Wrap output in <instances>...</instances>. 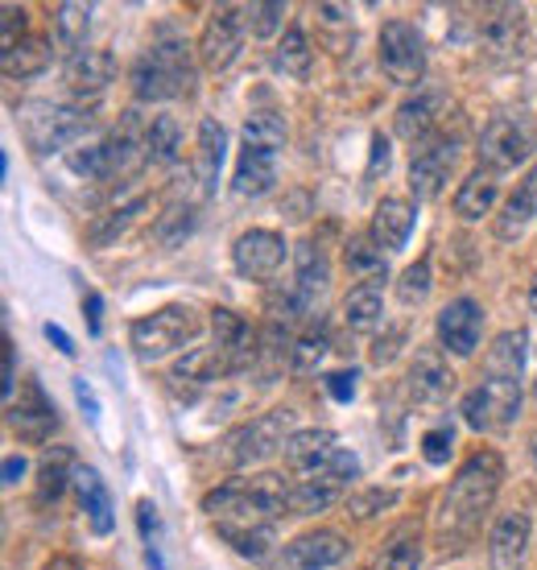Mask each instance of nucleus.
Returning <instances> with one entry per match:
<instances>
[{
  "instance_id": "43",
  "label": "nucleus",
  "mask_w": 537,
  "mask_h": 570,
  "mask_svg": "<svg viewBox=\"0 0 537 570\" xmlns=\"http://www.w3.org/2000/svg\"><path fill=\"white\" fill-rule=\"evenodd\" d=\"M195 219H198L195 207H166V212H162V219H157L154 236L166 244V248H178V244L195 232Z\"/></svg>"
},
{
  "instance_id": "19",
  "label": "nucleus",
  "mask_w": 537,
  "mask_h": 570,
  "mask_svg": "<svg viewBox=\"0 0 537 570\" xmlns=\"http://www.w3.org/2000/svg\"><path fill=\"white\" fill-rule=\"evenodd\" d=\"M62 75H67L71 91H79V96H99V91L116 79V58H113V50L87 46V50H75V55L67 58V71Z\"/></svg>"
},
{
  "instance_id": "18",
  "label": "nucleus",
  "mask_w": 537,
  "mask_h": 570,
  "mask_svg": "<svg viewBox=\"0 0 537 570\" xmlns=\"http://www.w3.org/2000/svg\"><path fill=\"white\" fill-rule=\"evenodd\" d=\"M529 533H534V521L529 513H505L488 533V558H492V570H521L525 550H529Z\"/></svg>"
},
{
  "instance_id": "39",
  "label": "nucleus",
  "mask_w": 537,
  "mask_h": 570,
  "mask_svg": "<svg viewBox=\"0 0 537 570\" xmlns=\"http://www.w3.org/2000/svg\"><path fill=\"white\" fill-rule=\"evenodd\" d=\"M435 108H439V96H418V100H406L401 112H397V132L410 137L413 145L435 132Z\"/></svg>"
},
{
  "instance_id": "24",
  "label": "nucleus",
  "mask_w": 537,
  "mask_h": 570,
  "mask_svg": "<svg viewBox=\"0 0 537 570\" xmlns=\"http://www.w3.org/2000/svg\"><path fill=\"white\" fill-rule=\"evenodd\" d=\"M413 224H418V207L406 199H384L381 207H377V215H372V240L381 244V248H406V240H410Z\"/></svg>"
},
{
  "instance_id": "55",
  "label": "nucleus",
  "mask_w": 537,
  "mask_h": 570,
  "mask_svg": "<svg viewBox=\"0 0 537 570\" xmlns=\"http://www.w3.org/2000/svg\"><path fill=\"white\" fill-rule=\"evenodd\" d=\"M13 393H17V352L13 343H4V401L13 405Z\"/></svg>"
},
{
  "instance_id": "22",
  "label": "nucleus",
  "mask_w": 537,
  "mask_h": 570,
  "mask_svg": "<svg viewBox=\"0 0 537 570\" xmlns=\"http://www.w3.org/2000/svg\"><path fill=\"white\" fill-rule=\"evenodd\" d=\"M455 389V372L451 364L439 356V352H418L410 368V393L413 401H426V405H439V401L451 397Z\"/></svg>"
},
{
  "instance_id": "47",
  "label": "nucleus",
  "mask_w": 537,
  "mask_h": 570,
  "mask_svg": "<svg viewBox=\"0 0 537 570\" xmlns=\"http://www.w3.org/2000/svg\"><path fill=\"white\" fill-rule=\"evenodd\" d=\"M141 203H145V199H133V203H125V207H113L108 215H99L96 228H91V240H96V248H99V244L113 240L116 232H125L128 224H133V215L141 212Z\"/></svg>"
},
{
  "instance_id": "29",
  "label": "nucleus",
  "mask_w": 537,
  "mask_h": 570,
  "mask_svg": "<svg viewBox=\"0 0 537 570\" xmlns=\"http://www.w3.org/2000/svg\"><path fill=\"white\" fill-rule=\"evenodd\" d=\"M343 265L352 277H360V285H381L389 277V257L372 236H352L343 244Z\"/></svg>"
},
{
  "instance_id": "44",
  "label": "nucleus",
  "mask_w": 537,
  "mask_h": 570,
  "mask_svg": "<svg viewBox=\"0 0 537 570\" xmlns=\"http://www.w3.org/2000/svg\"><path fill=\"white\" fill-rule=\"evenodd\" d=\"M285 21V4L282 0H261V4H244V29L253 38H273Z\"/></svg>"
},
{
  "instance_id": "9",
  "label": "nucleus",
  "mask_w": 537,
  "mask_h": 570,
  "mask_svg": "<svg viewBox=\"0 0 537 570\" xmlns=\"http://www.w3.org/2000/svg\"><path fill=\"white\" fill-rule=\"evenodd\" d=\"M381 67L393 83L410 87L426 75V42L410 21H384L381 26Z\"/></svg>"
},
{
  "instance_id": "60",
  "label": "nucleus",
  "mask_w": 537,
  "mask_h": 570,
  "mask_svg": "<svg viewBox=\"0 0 537 570\" xmlns=\"http://www.w3.org/2000/svg\"><path fill=\"white\" fill-rule=\"evenodd\" d=\"M42 570H84V567H79V558H71V554H55Z\"/></svg>"
},
{
  "instance_id": "45",
  "label": "nucleus",
  "mask_w": 537,
  "mask_h": 570,
  "mask_svg": "<svg viewBox=\"0 0 537 570\" xmlns=\"http://www.w3.org/2000/svg\"><path fill=\"white\" fill-rule=\"evenodd\" d=\"M430 261H418L410 269L397 277V298L406 302V306H418V302L430 298Z\"/></svg>"
},
{
  "instance_id": "61",
  "label": "nucleus",
  "mask_w": 537,
  "mask_h": 570,
  "mask_svg": "<svg viewBox=\"0 0 537 570\" xmlns=\"http://www.w3.org/2000/svg\"><path fill=\"white\" fill-rule=\"evenodd\" d=\"M145 562H149V570H166V562H162V554H157V546H154V542L145 546Z\"/></svg>"
},
{
  "instance_id": "50",
  "label": "nucleus",
  "mask_w": 537,
  "mask_h": 570,
  "mask_svg": "<svg viewBox=\"0 0 537 570\" xmlns=\"http://www.w3.org/2000/svg\"><path fill=\"white\" fill-rule=\"evenodd\" d=\"M463 422L471 430H480V434H484V430H492V410H488V397H484L480 385L463 397Z\"/></svg>"
},
{
  "instance_id": "7",
  "label": "nucleus",
  "mask_w": 537,
  "mask_h": 570,
  "mask_svg": "<svg viewBox=\"0 0 537 570\" xmlns=\"http://www.w3.org/2000/svg\"><path fill=\"white\" fill-rule=\"evenodd\" d=\"M355 475H360V459L352 451H335V459L326 468L311 471V475H297L294 484H290V509L302 517L323 513L352 488Z\"/></svg>"
},
{
  "instance_id": "34",
  "label": "nucleus",
  "mask_w": 537,
  "mask_h": 570,
  "mask_svg": "<svg viewBox=\"0 0 537 570\" xmlns=\"http://www.w3.org/2000/svg\"><path fill=\"white\" fill-rule=\"evenodd\" d=\"M525 343H529L525 331H505V335L488 347V360H484V364H488V376H509V381H521Z\"/></svg>"
},
{
  "instance_id": "31",
  "label": "nucleus",
  "mask_w": 537,
  "mask_h": 570,
  "mask_svg": "<svg viewBox=\"0 0 537 570\" xmlns=\"http://www.w3.org/2000/svg\"><path fill=\"white\" fill-rule=\"evenodd\" d=\"M227 372H236V364L212 343V347H198V352H191L186 360H178L170 376L178 385H212V381H219Z\"/></svg>"
},
{
  "instance_id": "25",
  "label": "nucleus",
  "mask_w": 537,
  "mask_h": 570,
  "mask_svg": "<svg viewBox=\"0 0 537 570\" xmlns=\"http://www.w3.org/2000/svg\"><path fill=\"white\" fill-rule=\"evenodd\" d=\"M212 331H215V347H219V352H224L236 368H244V364L253 360V327H248L236 311L215 306V311H212Z\"/></svg>"
},
{
  "instance_id": "33",
  "label": "nucleus",
  "mask_w": 537,
  "mask_h": 570,
  "mask_svg": "<svg viewBox=\"0 0 537 570\" xmlns=\"http://www.w3.org/2000/svg\"><path fill=\"white\" fill-rule=\"evenodd\" d=\"M183 154V129L174 116H154L145 129V166H174Z\"/></svg>"
},
{
  "instance_id": "20",
  "label": "nucleus",
  "mask_w": 537,
  "mask_h": 570,
  "mask_svg": "<svg viewBox=\"0 0 537 570\" xmlns=\"http://www.w3.org/2000/svg\"><path fill=\"white\" fill-rule=\"evenodd\" d=\"M273 183H277V154H273V149L244 145L241 161H236V174H232V190H236L241 199H261V195L273 190Z\"/></svg>"
},
{
  "instance_id": "21",
  "label": "nucleus",
  "mask_w": 537,
  "mask_h": 570,
  "mask_svg": "<svg viewBox=\"0 0 537 570\" xmlns=\"http://www.w3.org/2000/svg\"><path fill=\"white\" fill-rule=\"evenodd\" d=\"M335 434L331 430H294L290 442L282 446L285 463L294 468V475H311V471L326 468L331 459H335Z\"/></svg>"
},
{
  "instance_id": "16",
  "label": "nucleus",
  "mask_w": 537,
  "mask_h": 570,
  "mask_svg": "<svg viewBox=\"0 0 537 570\" xmlns=\"http://www.w3.org/2000/svg\"><path fill=\"white\" fill-rule=\"evenodd\" d=\"M9 426H13L26 442H46L58 430L55 405H50V397L42 393V385H38V381H26V389H21V401H13V405H9Z\"/></svg>"
},
{
  "instance_id": "1",
  "label": "nucleus",
  "mask_w": 537,
  "mask_h": 570,
  "mask_svg": "<svg viewBox=\"0 0 537 570\" xmlns=\"http://www.w3.org/2000/svg\"><path fill=\"white\" fill-rule=\"evenodd\" d=\"M285 509H290V484L273 471L227 480L203 497V513L219 529H273Z\"/></svg>"
},
{
  "instance_id": "17",
  "label": "nucleus",
  "mask_w": 537,
  "mask_h": 570,
  "mask_svg": "<svg viewBox=\"0 0 537 570\" xmlns=\"http://www.w3.org/2000/svg\"><path fill=\"white\" fill-rule=\"evenodd\" d=\"M525 42V13L517 4H492L480 17V46L492 58H512L521 55Z\"/></svg>"
},
{
  "instance_id": "8",
  "label": "nucleus",
  "mask_w": 537,
  "mask_h": 570,
  "mask_svg": "<svg viewBox=\"0 0 537 570\" xmlns=\"http://www.w3.org/2000/svg\"><path fill=\"white\" fill-rule=\"evenodd\" d=\"M455 161H459V141H455L451 132L422 137L410 154V190L418 199H439L442 186L451 183Z\"/></svg>"
},
{
  "instance_id": "64",
  "label": "nucleus",
  "mask_w": 537,
  "mask_h": 570,
  "mask_svg": "<svg viewBox=\"0 0 537 570\" xmlns=\"http://www.w3.org/2000/svg\"><path fill=\"white\" fill-rule=\"evenodd\" d=\"M529 455H534V463H537V430L529 434Z\"/></svg>"
},
{
  "instance_id": "62",
  "label": "nucleus",
  "mask_w": 537,
  "mask_h": 570,
  "mask_svg": "<svg viewBox=\"0 0 537 570\" xmlns=\"http://www.w3.org/2000/svg\"><path fill=\"white\" fill-rule=\"evenodd\" d=\"M319 13H323L326 21H340V17L348 13V9H343V4H323V9H319Z\"/></svg>"
},
{
  "instance_id": "2",
  "label": "nucleus",
  "mask_w": 537,
  "mask_h": 570,
  "mask_svg": "<svg viewBox=\"0 0 537 570\" xmlns=\"http://www.w3.org/2000/svg\"><path fill=\"white\" fill-rule=\"evenodd\" d=\"M500 480H505V459L496 455V451H476V455L467 459L459 475H455V484L447 488V497H442V542L451 546L476 533V525L484 521V513L492 509L496 492H500Z\"/></svg>"
},
{
  "instance_id": "56",
  "label": "nucleus",
  "mask_w": 537,
  "mask_h": 570,
  "mask_svg": "<svg viewBox=\"0 0 537 570\" xmlns=\"http://www.w3.org/2000/svg\"><path fill=\"white\" fill-rule=\"evenodd\" d=\"M84 314H87V331H91V335H99V327H104V298H99V294H87Z\"/></svg>"
},
{
  "instance_id": "42",
  "label": "nucleus",
  "mask_w": 537,
  "mask_h": 570,
  "mask_svg": "<svg viewBox=\"0 0 537 570\" xmlns=\"http://www.w3.org/2000/svg\"><path fill=\"white\" fill-rule=\"evenodd\" d=\"M326 347H331V335L323 327H306L302 335H294V352H290V364L297 372H311L319 368V360L326 356Z\"/></svg>"
},
{
  "instance_id": "30",
  "label": "nucleus",
  "mask_w": 537,
  "mask_h": 570,
  "mask_svg": "<svg viewBox=\"0 0 537 570\" xmlns=\"http://www.w3.org/2000/svg\"><path fill=\"white\" fill-rule=\"evenodd\" d=\"M422 567V533L413 521H401V525L389 533L384 550L377 554L372 570H418Z\"/></svg>"
},
{
  "instance_id": "11",
  "label": "nucleus",
  "mask_w": 537,
  "mask_h": 570,
  "mask_svg": "<svg viewBox=\"0 0 537 570\" xmlns=\"http://www.w3.org/2000/svg\"><path fill=\"white\" fill-rule=\"evenodd\" d=\"M244 33H248L244 29V9H232V4L215 9L207 17V26H203V33H198V58H203V67L207 71H227L236 62V55H241Z\"/></svg>"
},
{
  "instance_id": "28",
  "label": "nucleus",
  "mask_w": 537,
  "mask_h": 570,
  "mask_svg": "<svg viewBox=\"0 0 537 570\" xmlns=\"http://www.w3.org/2000/svg\"><path fill=\"white\" fill-rule=\"evenodd\" d=\"M224 154H227V132H224V125L207 116V120L198 125V141H195V174H198V183H203V190H207V195L215 190V178H219Z\"/></svg>"
},
{
  "instance_id": "3",
  "label": "nucleus",
  "mask_w": 537,
  "mask_h": 570,
  "mask_svg": "<svg viewBox=\"0 0 537 570\" xmlns=\"http://www.w3.org/2000/svg\"><path fill=\"white\" fill-rule=\"evenodd\" d=\"M128 83H133V96H137L141 104H166V100H183V96H191V91H195L191 46L166 26L162 33H157V42L133 62Z\"/></svg>"
},
{
  "instance_id": "10",
  "label": "nucleus",
  "mask_w": 537,
  "mask_h": 570,
  "mask_svg": "<svg viewBox=\"0 0 537 570\" xmlns=\"http://www.w3.org/2000/svg\"><path fill=\"white\" fill-rule=\"evenodd\" d=\"M476 154H480V166L484 170H517L525 157L534 154V137L525 129L517 116H496L492 125L480 132V145H476Z\"/></svg>"
},
{
  "instance_id": "32",
  "label": "nucleus",
  "mask_w": 537,
  "mask_h": 570,
  "mask_svg": "<svg viewBox=\"0 0 537 570\" xmlns=\"http://www.w3.org/2000/svg\"><path fill=\"white\" fill-rule=\"evenodd\" d=\"M75 471H79V463H75L71 451L67 446H50L42 463H38V500L50 504V500L62 497L67 484H75Z\"/></svg>"
},
{
  "instance_id": "5",
  "label": "nucleus",
  "mask_w": 537,
  "mask_h": 570,
  "mask_svg": "<svg viewBox=\"0 0 537 570\" xmlns=\"http://www.w3.org/2000/svg\"><path fill=\"white\" fill-rule=\"evenodd\" d=\"M17 120H21V132H26L33 154L67 149V145L79 141L91 129V112L75 108V104H29V108H21Z\"/></svg>"
},
{
  "instance_id": "41",
  "label": "nucleus",
  "mask_w": 537,
  "mask_h": 570,
  "mask_svg": "<svg viewBox=\"0 0 537 570\" xmlns=\"http://www.w3.org/2000/svg\"><path fill=\"white\" fill-rule=\"evenodd\" d=\"M244 145H253V149H282L285 145V120L273 112H253L244 120Z\"/></svg>"
},
{
  "instance_id": "36",
  "label": "nucleus",
  "mask_w": 537,
  "mask_h": 570,
  "mask_svg": "<svg viewBox=\"0 0 537 570\" xmlns=\"http://www.w3.org/2000/svg\"><path fill=\"white\" fill-rule=\"evenodd\" d=\"M0 67H4L9 79H33V75H42L50 67V46H46V38H26L13 50H4Z\"/></svg>"
},
{
  "instance_id": "23",
  "label": "nucleus",
  "mask_w": 537,
  "mask_h": 570,
  "mask_svg": "<svg viewBox=\"0 0 537 570\" xmlns=\"http://www.w3.org/2000/svg\"><path fill=\"white\" fill-rule=\"evenodd\" d=\"M75 488H79V504H84L91 529H96L99 538H108L116 525V513H113V497H108L104 475H99L96 468H79L75 471Z\"/></svg>"
},
{
  "instance_id": "59",
  "label": "nucleus",
  "mask_w": 537,
  "mask_h": 570,
  "mask_svg": "<svg viewBox=\"0 0 537 570\" xmlns=\"http://www.w3.org/2000/svg\"><path fill=\"white\" fill-rule=\"evenodd\" d=\"M26 471H29V463H26V459H21V455H9V459H4V484L13 488L17 480H21V475H26Z\"/></svg>"
},
{
  "instance_id": "48",
  "label": "nucleus",
  "mask_w": 537,
  "mask_h": 570,
  "mask_svg": "<svg viewBox=\"0 0 537 570\" xmlns=\"http://www.w3.org/2000/svg\"><path fill=\"white\" fill-rule=\"evenodd\" d=\"M422 459L430 468H442V463H451V451H455V430L451 426H439V430H426L422 434Z\"/></svg>"
},
{
  "instance_id": "15",
  "label": "nucleus",
  "mask_w": 537,
  "mask_h": 570,
  "mask_svg": "<svg viewBox=\"0 0 537 570\" xmlns=\"http://www.w3.org/2000/svg\"><path fill=\"white\" fill-rule=\"evenodd\" d=\"M348 558V542L335 529H314V533H302L285 546L282 567L285 570H331L335 562Z\"/></svg>"
},
{
  "instance_id": "51",
  "label": "nucleus",
  "mask_w": 537,
  "mask_h": 570,
  "mask_svg": "<svg viewBox=\"0 0 537 570\" xmlns=\"http://www.w3.org/2000/svg\"><path fill=\"white\" fill-rule=\"evenodd\" d=\"M0 21H4V33H0V46L13 50L17 42H26V9L21 4H4L0 9Z\"/></svg>"
},
{
  "instance_id": "40",
  "label": "nucleus",
  "mask_w": 537,
  "mask_h": 570,
  "mask_svg": "<svg viewBox=\"0 0 537 570\" xmlns=\"http://www.w3.org/2000/svg\"><path fill=\"white\" fill-rule=\"evenodd\" d=\"M87 26H91V9H87V4L67 0V4H58L55 9V33H58V42L62 46H71V55L75 50H84Z\"/></svg>"
},
{
  "instance_id": "38",
  "label": "nucleus",
  "mask_w": 537,
  "mask_h": 570,
  "mask_svg": "<svg viewBox=\"0 0 537 570\" xmlns=\"http://www.w3.org/2000/svg\"><path fill=\"white\" fill-rule=\"evenodd\" d=\"M273 67H277L285 79H306V75H311V46H306V33L297 26H290L282 33V42L273 50Z\"/></svg>"
},
{
  "instance_id": "13",
  "label": "nucleus",
  "mask_w": 537,
  "mask_h": 570,
  "mask_svg": "<svg viewBox=\"0 0 537 570\" xmlns=\"http://www.w3.org/2000/svg\"><path fill=\"white\" fill-rule=\"evenodd\" d=\"M232 265L248 282H268L285 265V236H277V232L268 228L244 232L241 240L232 244Z\"/></svg>"
},
{
  "instance_id": "46",
  "label": "nucleus",
  "mask_w": 537,
  "mask_h": 570,
  "mask_svg": "<svg viewBox=\"0 0 537 570\" xmlns=\"http://www.w3.org/2000/svg\"><path fill=\"white\" fill-rule=\"evenodd\" d=\"M219 538H224L236 554L244 558H265L268 554V542H273V529H219Z\"/></svg>"
},
{
  "instance_id": "52",
  "label": "nucleus",
  "mask_w": 537,
  "mask_h": 570,
  "mask_svg": "<svg viewBox=\"0 0 537 570\" xmlns=\"http://www.w3.org/2000/svg\"><path fill=\"white\" fill-rule=\"evenodd\" d=\"M326 381V393L335 401H352L355 397V372L340 368V372H331V376H323Z\"/></svg>"
},
{
  "instance_id": "6",
  "label": "nucleus",
  "mask_w": 537,
  "mask_h": 570,
  "mask_svg": "<svg viewBox=\"0 0 537 570\" xmlns=\"http://www.w3.org/2000/svg\"><path fill=\"white\" fill-rule=\"evenodd\" d=\"M290 434H294V410H273V414H261L256 422L236 426L219 446H224V459L232 468H253L273 451H282Z\"/></svg>"
},
{
  "instance_id": "37",
  "label": "nucleus",
  "mask_w": 537,
  "mask_h": 570,
  "mask_svg": "<svg viewBox=\"0 0 537 570\" xmlns=\"http://www.w3.org/2000/svg\"><path fill=\"white\" fill-rule=\"evenodd\" d=\"M484 397H488V410H492V426H509L521 414V381H509V376H484Z\"/></svg>"
},
{
  "instance_id": "49",
  "label": "nucleus",
  "mask_w": 537,
  "mask_h": 570,
  "mask_svg": "<svg viewBox=\"0 0 537 570\" xmlns=\"http://www.w3.org/2000/svg\"><path fill=\"white\" fill-rule=\"evenodd\" d=\"M384 504H397L393 488H368V492H355V497L348 500V513L360 517V521H368V517L381 513Z\"/></svg>"
},
{
  "instance_id": "14",
  "label": "nucleus",
  "mask_w": 537,
  "mask_h": 570,
  "mask_svg": "<svg viewBox=\"0 0 537 570\" xmlns=\"http://www.w3.org/2000/svg\"><path fill=\"white\" fill-rule=\"evenodd\" d=\"M326 282H331V265H326L323 248L314 240L297 244L294 285H290V306H294V314L319 311V298L326 294Z\"/></svg>"
},
{
  "instance_id": "58",
  "label": "nucleus",
  "mask_w": 537,
  "mask_h": 570,
  "mask_svg": "<svg viewBox=\"0 0 537 570\" xmlns=\"http://www.w3.org/2000/svg\"><path fill=\"white\" fill-rule=\"evenodd\" d=\"M46 340L55 343V347L62 352V356H75V343H71V335H67L62 327H55V323H46Z\"/></svg>"
},
{
  "instance_id": "12",
  "label": "nucleus",
  "mask_w": 537,
  "mask_h": 570,
  "mask_svg": "<svg viewBox=\"0 0 537 570\" xmlns=\"http://www.w3.org/2000/svg\"><path fill=\"white\" fill-rule=\"evenodd\" d=\"M484 340V311L476 298H451L439 311V343L442 352L467 360L476 356V347Z\"/></svg>"
},
{
  "instance_id": "35",
  "label": "nucleus",
  "mask_w": 537,
  "mask_h": 570,
  "mask_svg": "<svg viewBox=\"0 0 537 570\" xmlns=\"http://www.w3.org/2000/svg\"><path fill=\"white\" fill-rule=\"evenodd\" d=\"M343 318L352 331H372L384 318L381 285H352V294L343 298Z\"/></svg>"
},
{
  "instance_id": "54",
  "label": "nucleus",
  "mask_w": 537,
  "mask_h": 570,
  "mask_svg": "<svg viewBox=\"0 0 537 570\" xmlns=\"http://www.w3.org/2000/svg\"><path fill=\"white\" fill-rule=\"evenodd\" d=\"M137 525H141V538H145V542H154V533H157V509H154V500H141V504H137Z\"/></svg>"
},
{
  "instance_id": "63",
  "label": "nucleus",
  "mask_w": 537,
  "mask_h": 570,
  "mask_svg": "<svg viewBox=\"0 0 537 570\" xmlns=\"http://www.w3.org/2000/svg\"><path fill=\"white\" fill-rule=\"evenodd\" d=\"M529 311L537 314V277H534V285H529Z\"/></svg>"
},
{
  "instance_id": "53",
  "label": "nucleus",
  "mask_w": 537,
  "mask_h": 570,
  "mask_svg": "<svg viewBox=\"0 0 537 570\" xmlns=\"http://www.w3.org/2000/svg\"><path fill=\"white\" fill-rule=\"evenodd\" d=\"M75 401H79V410H84V417L96 426L99 422V401H96V393H91V385H87L84 376H75Z\"/></svg>"
},
{
  "instance_id": "26",
  "label": "nucleus",
  "mask_w": 537,
  "mask_h": 570,
  "mask_svg": "<svg viewBox=\"0 0 537 570\" xmlns=\"http://www.w3.org/2000/svg\"><path fill=\"white\" fill-rule=\"evenodd\" d=\"M496 199H500V178L480 166V170L467 174L463 186L455 190V212H459V219H484L496 207Z\"/></svg>"
},
{
  "instance_id": "57",
  "label": "nucleus",
  "mask_w": 537,
  "mask_h": 570,
  "mask_svg": "<svg viewBox=\"0 0 537 570\" xmlns=\"http://www.w3.org/2000/svg\"><path fill=\"white\" fill-rule=\"evenodd\" d=\"M381 166H389V141H384V132H377V137H372V161H368V174L377 178Z\"/></svg>"
},
{
  "instance_id": "4",
  "label": "nucleus",
  "mask_w": 537,
  "mask_h": 570,
  "mask_svg": "<svg viewBox=\"0 0 537 570\" xmlns=\"http://www.w3.org/2000/svg\"><path fill=\"white\" fill-rule=\"evenodd\" d=\"M198 327L203 323H198L195 306H162V311L145 314L128 327V343L141 360H162L195 340Z\"/></svg>"
},
{
  "instance_id": "27",
  "label": "nucleus",
  "mask_w": 537,
  "mask_h": 570,
  "mask_svg": "<svg viewBox=\"0 0 537 570\" xmlns=\"http://www.w3.org/2000/svg\"><path fill=\"white\" fill-rule=\"evenodd\" d=\"M534 219H537V166L525 174L521 183H517V190L509 195L505 212L496 219V236H500V240H512V236H521L525 224H534Z\"/></svg>"
}]
</instances>
